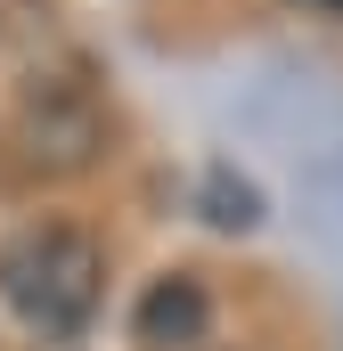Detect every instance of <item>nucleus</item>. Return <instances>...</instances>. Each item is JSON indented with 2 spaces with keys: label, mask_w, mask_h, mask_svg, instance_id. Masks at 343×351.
I'll list each match as a JSON object with an SVG mask.
<instances>
[{
  "label": "nucleus",
  "mask_w": 343,
  "mask_h": 351,
  "mask_svg": "<svg viewBox=\"0 0 343 351\" xmlns=\"http://www.w3.org/2000/svg\"><path fill=\"white\" fill-rule=\"evenodd\" d=\"M98 286H106V254L66 221H41V229L8 237V254H0V294L41 343L82 335L90 311H98Z\"/></svg>",
  "instance_id": "1"
},
{
  "label": "nucleus",
  "mask_w": 343,
  "mask_h": 351,
  "mask_svg": "<svg viewBox=\"0 0 343 351\" xmlns=\"http://www.w3.org/2000/svg\"><path fill=\"white\" fill-rule=\"evenodd\" d=\"M204 319H213L204 286H196V278H164V286H147V302H139V343L180 351V343L204 335Z\"/></svg>",
  "instance_id": "2"
},
{
  "label": "nucleus",
  "mask_w": 343,
  "mask_h": 351,
  "mask_svg": "<svg viewBox=\"0 0 343 351\" xmlns=\"http://www.w3.org/2000/svg\"><path fill=\"white\" fill-rule=\"evenodd\" d=\"M303 8H319V16H343V0H303Z\"/></svg>",
  "instance_id": "3"
}]
</instances>
